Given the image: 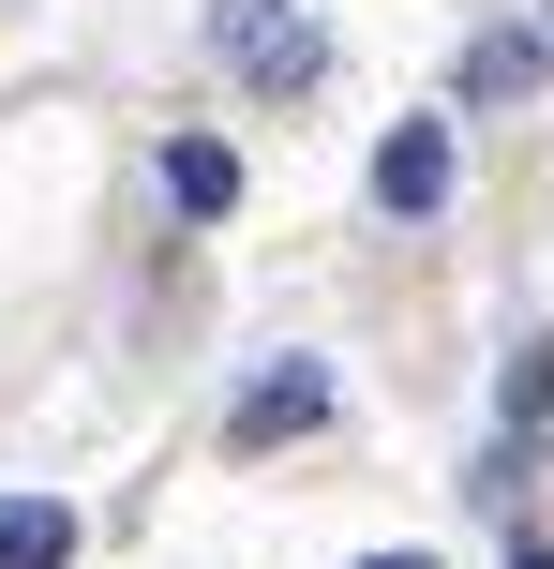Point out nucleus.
I'll list each match as a JSON object with an SVG mask.
<instances>
[{"mask_svg":"<svg viewBox=\"0 0 554 569\" xmlns=\"http://www.w3.org/2000/svg\"><path fill=\"white\" fill-rule=\"evenodd\" d=\"M225 60H240L255 90H300L330 46H315V16H300V0H225Z\"/></svg>","mask_w":554,"mask_h":569,"instance_id":"nucleus-1","label":"nucleus"},{"mask_svg":"<svg viewBox=\"0 0 554 569\" xmlns=\"http://www.w3.org/2000/svg\"><path fill=\"white\" fill-rule=\"evenodd\" d=\"M375 210H450V120H405V136H375Z\"/></svg>","mask_w":554,"mask_h":569,"instance_id":"nucleus-2","label":"nucleus"},{"mask_svg":"<svg viewBox=\"0 0 554 569\" xmlns=\"http://www.w3.org/2000/svg\"><path fill=\"white\" fill-rule=\"evenodd\" d=\"M315 420H330V375H315V360H285V375H255V390H240V420H225V435H240V450H285V435H315Z\"/></svg>","mask_w":554,"mask_h":569,"instance_id":"nucleus-3","label":"nucleus"},{"mask_svg":"<svg viewBox=\"0 0 554 569\" xmlns=\"http://www.w3.org/2000/svg\"><path fill=\"white\" fill-rule=\"evenodd\" d=\"M165 210H180V226H225V210H240V150L225 136H165Z\"/></svg>","mask_w":554,"mask_h":569,"instance_id":"nucleus-4","label":"nucleus"},{"mask_svg":"<svg viewBox=\"0 0 554 569\" xmlns=\"http://www.w3.org/2000/svg\"><path fill=\"white\" fill-rule=\"evenodd\" d=\"M540 76H554V30H480V46H465L480 106H540Z\"/></svg>","mask_w":554,"mask_h":569,"instance_id":"nucleus-5","label":"nucleus"},{"mask_svg":"<svg viewBox=\"0 0 554 569\" xmlns=\"http://www.w3.org/2000/svg\"><path fill=\"white\" fill-rule=\"evenodd\" d=\"M0 569H75V510L60 495H0Z\"/></svg>","mask_w":554,"mask_h":569,"instance_id":"nucleus-6","label":"nucleus"},{"mask_svg":"<svg viewBox=\"0 0 554 569\" xmlns=\"http://www.w3.org/2000/svg\"><path fill=\"white\" fill-rule=\"evenodd\" d=\"M495 405H510V420H554V345H525V360L495 375Z\"/></svg>","mask_w":554,"mask_h":569,"instance_id":"nucleus-7","label":"nucleus"},{"mask_svg":"<svg viewBox=\"0 0 554 569\" xmlns=\"http://www.w3.org/2000/svg\"><path fill=\"white\" fill-rule=\"evenodd\" d=\"M360 569H435V555H360Z\"/></svg>","mask_w":554,"mask_h":569,"instance_id":"nucleus-8","label":"nucleus"},{"mask_svg":"<svg viewBox=\"0 0 554 569\" xmlns=\"http://www.w3.org/2000/svg\"><path fill=\"white\" fill-rule=\"evenodd\" d=\"M510 569H554V555H510Z\"/></svg>","mask_w":554,"mask_h":569,"instance_id":"nucleus-9","label":"nucleus"}]
</instances>
